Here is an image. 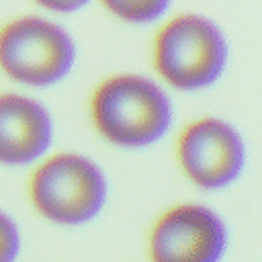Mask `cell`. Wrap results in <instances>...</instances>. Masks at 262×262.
Here are the masks:
<instances>
[{
  "label": "cell",
  "mask_w": 262,
  "mask_h": 262,
  "mask_svg": "<svg viewBox=\"0 0 262 262\" xmlns=\"http://www.w3.org/2000/svg\"><path fill=\"white\" fill-rule=\"evenodd\" d=\"M225 248V223L213 209L196 203L166 209L147 235L151 262H219Z\"/></svg>",
  "instance_id": "obj_5"
},
{
  "label": "cell",
  "mask_w": 262,
  "mask_h": 262,
  "mask_svg": "<svg viewBox=\"0 0 262 262\" xmlns=\"http://www.w3.org/2000/svg\"><path fill=\"white\" fill-rule=\"evenodd\" d=\"M227 55L229 47L221 29L196 12L168 18L154 37V68L180 90L213 84L223 74Z\"/></svg>",
  "instance_id": "obj_3"
},
{
  "label": "cell",
  "mask_w": 262,
  "mask_h": 262,
  "mask_svg": "<svg viewBox=\"0 0 262 262\" xmlns=\"http://www.w3.org/2000/svg\"><path fill=\"white\" fill-rule=\"evenodd\" d=\"M176 158L182 172L194 184L221 188L242 174L246 145L233 125L217 117H201L180 131Z\"/></svg>",
  "instance_id": "obj_6"
},
{
  "label": "cell",
  "mask_w": 262,
  "mask_h": 262,
  "mask_svg": "<svg viewBox=\"0 0 262 262\" xmlns=\"http://www.w3.org/2000/svg\"><path fill=\"white\" fill-rule=\"evenodd\" d=\"M90 119L98 135L123 147L156 143L172 123L166 92L139 74H115L90 94Z\"/></svg>",
  "instance_id": "obj_1"
},
{
  "label": "cell",
  "mask_w": 262,
  "mask_h": 262,
  "mask_svg": "<svg viewBox=\"0 0 262 262\" xmlns=\"http://www.w3.org/2000/svg\"><path fill=\"white\" fill-rule=\"evenodd\" d=\"M53 139L49 111L18 92L0 94V164L25 166L45 158Z\"/></svg>",
  "instance_id": "obj_7"
},
{
  "label": "cell",
  "mask_w": 262,
  "mask_h": 262,
  "mask_svg": "<svg viewBox=\"0 0 262 262\" xmlns=\"http://www.w3.org/2000/svg\"><path fill=\"white\" fill-rule=\"evenodd\" d=\"M106 178L98 164L76 151L39 160L29 174L27 192L35 211L59 225L94 219L106 201Z\"/></svg>",
  "instance_id": "obj_2"
},
{
  "label": "cell",
  "mask_w": 262,
  "mask_h": 262,
  "mask_svg": "<svg viewBox=\"0 0 262 262\" xmlns=\"http://www.w3.org/2000/svg\"><path fill=\"white\" fill-rule=\"evenodd\" d=\"M102 6L117 18L129 23H147L168 10L166 0H104Z\"/></svg>",
  "instance_id": "obj_8"
},
{
  "label": "cell",
  "mask_w": 262,
  "mask_h": 262,
  "mask_svg": "<svg viewBox=\"0 0 262 262\" xmlns=\"http://www.w3.org/2000/svg\"><path fill=\"white\" fill-rule=\"evenodd\" d=\"M43 6L45 8H49V10H76V8H80V6H84V2L82 0H61V2H43Z\"/></svg>",
  "instance_id": "obj_10"
},
{
  "label": "cell",
  "mask_w": 262,
  "mask_h": 262,
  "mask_svg": "<svg viewBox=\"0 0 262 262\" xmlns=\"http://www.w3.org/2000/svg\"><path fill=\"white\" fill-rule=\"evenodd\" d=\"M76 61L70 33L39 14H20L0 27V72L27 86L63 80Z\"/></svg>",
  "instance_id": "obj_4"
},
{
  "label": "cell",
  "mask_w": 262,
  "mask_h": 262,
  "mask_svg": "<svg viewBox=\"0 0 262 262\" xmlns=\"http://www.w3.org/2000/svg\"><path fill=\"white\" fill-rule=\"evenodd\" d=\"M20 254V231L14 219L0 209V262H16Z\"/></svg>",
  "instance_id": "obj_9"
}]
</instances>
